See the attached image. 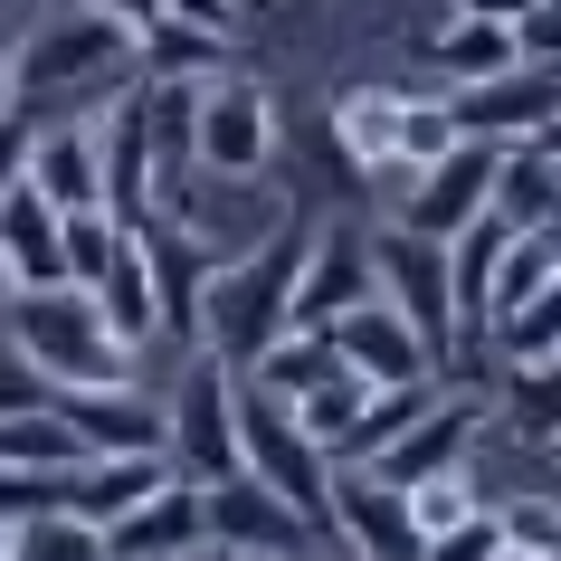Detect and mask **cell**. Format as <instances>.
I'll list each match as a JSON object with an SVG mask.
<instances>
[{"label":"cell","instance_id":"cell-2","mask_svg":"<svg viewBox=\"0 0 561 561\" xmlns=\"http://www.w3.org/2000/svg\"><path fill=\"white\" fill-rule=\"evenodd\" d=\"M10 343L48 371V390L134 381V343L95 314L87 286H20V296H10Z\"/></svg>","mask_w":561,"mask_h":561},{"label":"cell","instance_id":"cell-17","mask_svg":"<svg viewBox=\"0 0 561 561\" xmlns=\"http://www.w3.org/2000/svg\"><path fill=\"white\" fill-rule=\"evenodd\" d=\"M333 353L353 362L362 381H428V343H419L410 324H400V305L390 296H362V305H343L333 314Z\"/></svg>","mask_w":561,"mask_h":561},{"label":"cell","instance_id":"cell-12","mask_svg":"<svg viewBox=\"0 0 561 561\" xmlns=\"http://www.w3.org/2000/svg\"><path fill=\"white\" fill-rule=\"evenodd\" d=\"M561 105V67H495V77H476V87H447V115H457V134H485V144H524V134H542V115Z\"/></svg>","mask_w":561,"mask_h":561},{"label":"cell","instance_id":"cell-30","mask_svg":"<svg viewBox=\"0 0 561 561\" xmlns=\"http://www.w3.org/2000/svg\"><path fill=\"white\" fill-rule=\"evenodd\" d=\"M124 219L115 209H58V257H67V286H95V276H105V266L124 257Z\"/></svg>","mask_w":561,"mask_h":561},{"label":"cell","instance_id":"cell-25","mask_svg":"<svg viewBox=\"0 0 561 561\" xmlns=\"http://www.w3.org/2000/svg\"><path fill=\"white\" fill-rule=\"evenodd\" d=\"M485 209H495L504 229H542V219L561 209V162L533 144V134H524V144H504L495 152V201H485Z\"/></svg>","mask_w":561,"mask_h":561},{"label":"cell","instance_id":"cell-36","mask_svg":"<svg viewBox=\"0 0 561 561\" xmlns=\"http://www.w3.org/2000/svg\"><path fill=\"white\" fill-rule=\"evenodd\" d=\"M48 504H67V467H0V542Z\"/></svg>","mask_w":561,"mask_h":561},{"label":"cell","instance_id":"cell-42","mask_svg":"<svg viewBox=\"0 0 561 561\" xmlns=\"http://www.w3.org/2000/svg\"><path fill=\"white\" fill-rule=\"evenodd\" d=\"M95 10H115L124 30H144V20H162V0H95Z\"/></svg>","mask_w":561,"mask_h":561},{"label":"cell","instance_id":"cell-32","mask_svg":"<svg viewBox=\"0 0 561 561\" xmlns=\"http://www.w3.org/2000/svg\"><path fill=\"white\" fill-rule=\"evenodd\" d=\"M95 552H105V533L77 504H48V514H30V524L10 533V561H95Z\"/></svg>","mask_w":561,"mask_h":561},{"label":"cell","instance_id":"cell-38","mask_svg":"<svg viewBox=\"0 0 561 561\" xmlns=\"http://www.w3.org/2000/svg\"><path fill=\"white\" fill-rule=\"evenodd\" d=\"M514 58L561 67V0H524V10H514Z\"/></svg>","mask_w":561,"mask_h":561},{"label":"cell","instance_id":"cell-22","mask_svg":"<svg viewBox=\"0 0 561 561\" xmlns=\"http://www.w3.org/2000/svg\"><path fill=\"white\" fill-rule=\"evenodd\" d=\"M30 191H48L58 209H105L95 124H38V144H30Z\"/></svg>","mask_w":561,"mask_h":561},{"label":"cell","instance_id":"cell-9","mask_svg":"<svg viewBox=\"0 0 561 561\" xmlns=\"http://www.w3.org/2000/svg\"><path fill=\"white\" fill-rule=\"evenodd\" d=\"M305 542H324V533L305 524L276 485H257L248 467L201 485V552H305Z\"/></svg>","mask_w":561,"mask_h":561},{"label":"cell","instance_id":"cell-19","mask_svg":"<svg viewBox=\"0 0 561 561\" xmlns=\"http://www.w3.org/2000/svg\"><path fill=\"white\" fill-rule=\"evenodd\" d=\"M67 428L87 438V457H152L162 447V410L134 400V381H95V390H58Z\"/></svg>","mask_w":561,"mask_h":561},{"label":"cell","instance_id":"cell-26","mask_svg":"<svg viewBox=\"0 0 561 561\" xmlns=\"http://www.w3.org/2000/svg\"><path fill=\"white\" fill-rule=\"evenodd\" d=\"M504 371H514V381H504L495 419L514 438H533V447H561V353L552 362H504Z\"/></svg>","mask_w":561,"mask_h":561},{"label":"cell","instance_id":"cell-23","mask_svg":"<svg viewBox=\"0 0 561 561\" xmlns=\"http://www.w3.org/2000/svg\"><path fill=\"white\" fill-rule=\"evenodd\" d=\"M419 58H428V77H438V87H476V77L514 67V20H476V10H447L438 30L419 38Z\"/></svg>","mask_w":561,"mask_h":561},{"label":"cell","instance_id":"cell-34","mask_svg":"<svg viewBox=\"0 0 561 561\" xmlns=\"http://www.w3.org/2000/svg\"><path fill=\"white\" fill-rule=\"evenodd\" d=\"M495 524H504V552L561 561V504H552V495H514V504H495Z\"/></svg>","mask_w":561,"mask_h":561},{"label":"cell","instance_id":"cell-39","mask_svg":"<svg viewBox=\"0 0 561 561\" xmlns=\"http://www.w3.org/2000/svg\"><path fill=\"white\" fill-rule=\"evenodd\" d=\"M38 400H58V390H48V371H38V362L0 333V410H38Z\"/></svg>","mask_w":561,"mask_h":561},{"label":"cell","instance_id":"cell-35","mask_svg":"<svg viewBox=\"0 0 561 561\" xmlns=\"http://www.w3.org/2000/svg\"><path fill=\"white\" fill-rule=\"evenodd\" d=\"M447 144H457V115H447V95H400V172L438 162Z\"/></svg>","mask_w":561,"mask_h":561},{"label":"cell","instance_id":"cell-29","mask_svg":"<svg viewBox=\"0 0 561 561\" xmlns=\"http://www.w3.org/2000/svg\"><path fill=\"white\" fill-rule=\"evenodd\" d=\"M485 343H495V362H552L561 353V276L542 286V296H524L514 314H495Z\"/></svg>","mask_w":561,"mask_h":561},{"label":"cell","instance_id":"cell-40","mask_svg":"<svg viewBox=\"0 0 561 561\" xmlns=\"http://www.w3.org/2000/svg\"><path fill=\"white\" fill-rule=\"evenodd\" d=\"M30 144H38L30 105H10V115H0V201H10V191L30 181Z\"/></svg>","mask_w":561,"mask_h":561},{"label":"cell","instance_id":"cell-18","mask_svg":"<svg viewBox=\"0 0 561 561\" xmlns=\"http://www.w3.org/2000/svg\"><path fill=\"white\" fill-rule=\"evenodd\" d=\"M105 552L115 561H172V552H201V485L191 476H162L152 495H134L105 524Z\"/></svg>","mask_w":561,"mask_h":561},{"label":"cell","instance_id":"cell-3","mask_svg":"<svg viewBox=\"0 0 561 561\" xmlns=\"http://www.w3.org/2000/svg\"><path fill=\"white\" fill-rule=\"evenodd\" d=\"M10 77H20V105L30 95H87V87H115L134 77V30H124L115 10H58V20H38L20 48H10Z\"/></svg>","mask_w":561,"mask_h":561},{"label":"cell","instance_id":"cell-13","mask_svg":"<svg viewBox=\"0 0 561 561\" xmlns=\"http://www.w3.org/2000/svg\"><path fill=\"white\" fill-rule=\"evenodd\" d=\"M362 296H381L371 286V229L362 219H333L324 238H305V266H296V286H286V324H333Z\"/></svg>","mask_w":561,"mask_h":561},{"label":"cell","instance_id":"cell-33","mask_svg":"<svg viewBox=\"0 0 561 561\" xmlns=\"http://www.w3.org/2000/svg\"><path fill=\"white\" fill-rule=\"evenodd\" d=\"M467 514H476V476H467V467H438V476H419V485H410L419 552H428V542H438L447 524H467Z\"/></svg>","mask_w":561,"mask_h":561},{"label":"cell","instance_id":"cell-10","mask_svg":"<svg viewBox=\"0 0 561 561\" xmlns=\"http://www.w3.org/2000/svg\"><path fill=\"white\" fill-rule=\"evenodd\" d=\"M191 152H201V172H266L276 162V105H266V87H248V77H209L201 87V115H191Z\"/></svg>","mask_w":561,"mask_h":561},{"label":"cell","instance_id":"cell-21","mask_svg":"<svg viewBox=\"0 0 561 561\" xmlns=\"http://www.w3.org/2000/svg\"><path fill=\"white\" fill-rule=\"evenodd\" d=\"M0 266H10V286H67V257H58V201L48 191H10L0 201Z\"/></svg>","mask_w":561,"mask_h":561},{"label":"cell","instance_id":"cell-24","mask_svg":"<svg viewBox=\"0 0 561 561\" xmlns=\"http://www.w3.org/2000/svg\"><path fill=\"white\" fill-rule=\"evenodd\" d=\"M134 77H181V87H209V77H229V38L219 30H191V20H144L134 30Z\"/></svg>","mask_w":561,"mask_h":561},{"label":"cell","instance_id":"cell-14","mask_svg":"<svg viewBox=\"0 0 561 561\" xmlns=\"http://www.w3.org/2000/svg\"><path fill=\"white\" fill-rule=\"evenodd\" d=\"M324 524H333V542H353V552H371V561H410L419 552L410 485H390V476H371V467H333Z\"/></svg>","mask_w":561,"mask_h":561},{"label":"cell","instance_id":"cell-8","mask_svg":"<svg viewBox=\"0 0 561 561\" xmlns=\"http://www.w3.org/2000/svg\"><path fill=\"white\" fill-rule=\"evenodd\" d=\"M495 152H504V144H485V134H457L438 162L400 172V229H419V238H457L476 209L495 201Z\"/></svg>","mask_w":561,"mask_h":561},{"label":"cell","instance_id":"cell-31","mask_svg":"<svg viewBox=\"0 0 561 561\" xmlns=\"http://www.w3.org/2000/svg\"><path fill=\"white\" fill-rule=\"evenodd\" d=\"M552 276H561V266H552V248H542V229H514V238H504V257H495V276H485V324L514 314L524 296H542Z\"/></svg>","mask_w":561,"mask_h":561},{"label":"cell","instance_id":"cell-6","mask_svg":"<svg viewBox=\"0 0 561 561\" xmlns=\"http://www.w3.org/2000/svg\"><path fill=\"white\" fill-rule=\"evenodd\" d=\"M371 286L400 305V324L428 343V371L457 362V305H447V238H419V229H371Z\"/></svg>","mask_w":561,"mask_h":561},{"label":"cell","instance_id":"cell-28","mask_svg":"<svg viewBox=\"0 0 561 561\" xmlns=\"http://www.w3.org/2000/svg\"><path fill=\"white\" fill-rule=\"evenodd\" d=\"M87 438L67 428L58 400H38V410H0V467H77Z\"/></svg>","mask_w":561,"mask_h":561},{"label":"cell","instance_id":"cell-15","mask_svg":"<svg viewBox=\"0 0 561 561\" xmlns=\"http://www.w3.org/2000/svg\"><path fill=\"white\" fill-rule=\"evenodd\" d=\"M95 162H105V209L124 229L152 209V134H144V77L105 87V124H95Z\"/></svg>","mask_w":561,"mask_h":561},{"label":"cell","instance_id":"cell-44","mask_svg":"<svg viewBox=\"0 0 561 561\" xmlns=\"http://www.w3.org/2000/svg\"><path fill=\"white\" fill-rule=\"evenodd\" d=\"M20 105V77H10V38H0V115Z\"/></svg>","mask_w":561,"mask_h":561},{"label":"cell","instance_id":"cell-1","mask_svg":"<svg viewBox=\"0 0 561 561\" xmlns=\"http://www.w3.org/2000/svg\"><path fill=\"white\" fill-rule=\"evenodd\" d=\"M305 266V238H296V209H286V229H266L257 248H238V257H209L201 276V324L191 343L219 353L229 371H257V353L286 333V286H296Z\"/></svg>","mask_w":561,"mask_h":561},{"label":"cell","instance_id":"cell-43","mask_svg":"<svg viewBox=\"0 0 561 561\" xmlns=\"http://www.w3.org/2000/svg\"><path fill=\"white\" fill-rule=\"evenodd\" d=\"M447 10H476V20H514L524 0H447Z\"/></svg>","mask_w":561,"mask_h":561},{"label":"cell","instance_id":"cell-7","mask_svg":"<svg viewBox=\"0 0 561 561\" xmlns=\"http://www.w3.org/2000/svg\"><path fill=\"white\" fill-rule=\"evenodd\" d=\"M485 428H495V400L485 390H447V400H419L362 467L390 476V485H419V476H438V467H476V438Z\"/></svg>","mask_w":561,"mask_h":561},{"label":"cell","instance_id":"cell-5","mask_svg":"<svg viewBox=\"0 0 561 561\" xmlns=\"http://www.w3.org/2000/svg\"><path fill=\"white\" fill-rule=\"evenodd\" d=\"M162 457H172V476H191V485L238 476V371L219 353H201V343H191L181 390H172V410H162Z\"/></svg>","mask_w":561,"mask_h":561},{"label":"cell","instance_id":"cell-16","mask_svg":"<svg viewBox=\"0 0 561 561\" xmlns=\"http://www.w3.org/2000/svg\"><path fill=\"white\" fill-rule=\"evenodd\" d=\"M134 248H144V276H152V305H162V333H181V343H191V324H201L209 248L181 229L172 209H144V219H134Z\"/></svg>","mask_w":561,"mask_h":561},{"label":"cell","instance_id":"cell-45","mask_svg":"<svg viewBox=\"0 0 561 561\" xmlns=\"http://www.w3.org/2000/svg\"><path fill=\"white\" fill-rule=\"evenodd\" d=\"M0 10H20V0H0Z\"/></svg>","mask_w":561,"mask_h":561},{"label":"cell","instance_id":"cell-11","mask_svg":"<svg viewBox=\"0 0 561 561\" xmlns=\"http://www.w3.org/2000/svg\"><path fill=\"white\" fill-rule=\"evenodd\" d=\"M286 209H296V201H276V191H266V172H248V181L191 172V181H181V201H172V219L201 238L209 257H238V248H257L266 229H286Z\"/></svg>","mask_w":561,"mask_h":561},{"label":"cell","instance_id":"cell-41","mask_svg":"<svg viewBox=\"0 0 561 561\" xmlns=\"http://www.w3.org/2000/svg\"><path fill=\"white\" fill-rule=\"evenodd\" d=\"M172 20H191V30H219V38H238V20H248V0H162Z\"/></svg>","mask_w":561,"mask_h":561},{"label":"cell","instance_id":"cell-27","mask_svg":"<svg viewBox=\"0 0 561 561\" xmlns=\"http://www.w3.org/2000/svg\"><path fill=\"white\" fill-rule=\"evenodd\" d=\"M87 296H95V314H105V324H115L134 353H144L152 333H162V305H152V276H144V248H134V238H124V257L95 276Z\"/></svg>","mask_w":561,"mask_h":561},{"label":"cell","instance_id":"cell-20","mask_svg":"<svg viewBox=\"0 0 561 561\" xmlns=\"http://www.w3.org/2000/svg\"><path fill=\"white\" fill-rule=\"evenodd\" d=\"M400 95H410V87H343V95H333V144H343V172L400 181Z\"/></svg>","mask_w":561,"mask_h":561},{"label":"cell","instance_id":"cell-37","mask_svg":"<svg viewBox=\"0 0 561 561\" xmlns=\"http://www.w3.org/2000/svg\"><path fill=\"white\" fill-rule=\"evenodd\" d=\"M428 552H438V561H504V524H495V504H476L467 524H447Z\"/></svg>","mask_w":561,"mask_h":561},{"label":"cell","instance_id":"cell-4","mask_svg":"<svg viewBox=\"0 0 561 561\" xmlns=\"http://www.w3.org/2000/svg\"><path fill=\"white\" fill-rule=\"evenodd\" d=\"M238 467L257 476V485H276V495H286V504L305 514V524H314V533L333 542V524H324L333 457H324L314 438H305V419L286 410V400H276L266 381H248V371H238Z\"/></svg>","mask_w":561,"mask_h":561}]
</instances>
